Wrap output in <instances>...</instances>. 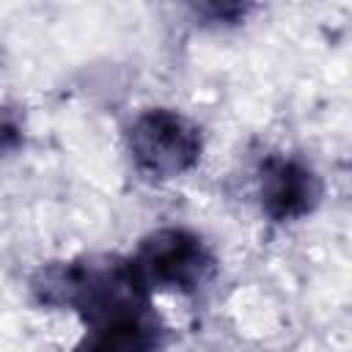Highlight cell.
Instances as JSON below:
<instances>
[{
	"label": "cell",
	"instance_id": "6da1fadb",
	"mask_svg": "<svg viewBox=\"0 0 352 352\" xmlns=\"http://www.w3.org/2000/svg\"><path fill=\"white\" fill-rule=\"evenodd\" d=\"M30 289L41 305L72 308L82 338L72 352H162L165 327L151 292L138 280L129 258L85 256L41 267Z\"/></svg>",
	"mask_w": 352,
	"mask_h": 352
},
{
	"label": "cell",
	"instance_id": "7a4b0ae2",
	"mask_svg": "<svg viewBox=\"0 0 352 352\" xmlns=\"http://www.w3.org/2000/svg\"><path fill=\"white\" fill-rule=\"evenodd\" d=\"M129 264L148 292L198 294L217 275L212 248L204 236L182 226H165L146 234L129 256Z\"/></svg>",
	"mask_w": 352,
	"mask_h": 352
},
{
	"label": "cell",
	"instance_id": "3957f363",
	"mask_svg": "<svg viewBox=\"0 0 352 352\" xmlns=\"http://www.w3.org/2000/svg\"><path fill=\"white\" fill-rule=\"evenodd\" d=\"M132 168L148 182H168L192 170L204 151L198 124L170 107H148L126 126Z\"/></svg>",
	"mask_w": 352,
	"mask_h": 352
},
{
	"label": "cell",
	"instance_id": "277c9868",
	"mask_svg": "<svg viewBox=\"0 0 352 352\" xmlns=\"http://www.w3.org/2000/svg\"><path fill=\"white\" fill-rule=\"evenodd\" d=\"M322 179L311 165L289 154H270L258 165V204L272 223L311 214L322 201Z\"/></svg>",
	"mask_w": 352,
	"mask_h": 352
},
{
	"label": "cell",
	"instance_id": "5b68a950",
	"mask_svg": "<svg viewBox=\"0 0 352 352\" xmlns=\"http://www.w3.org/2000/svg\"><path fill=\"white\" fill-rule=\"evenodd\" d=\"M22 143H25L22 118L14 110H8V107L0 104V160L8 157V154H14V151H19Z\"/></svg>",
	"mask_w": 352,
	"mask_h": 352
},
{
	"label": "cell",
	"instance_id": "8992f818",
	"mask_svg": "<svg viewBox=\"0 0 352 352\" xmlns=\"http://www.w3.org/2000/svg\"><path fill=\"white\" fill-rule=\"evenodd\" d=\"M192 11L198 16H204L206 22H217V25H236L245 19V14L253 11V6H239V3H209V6H192Z\"/></svg>",
	"mask_w": 352,
	"mask_h": 352
}]
</instances>
